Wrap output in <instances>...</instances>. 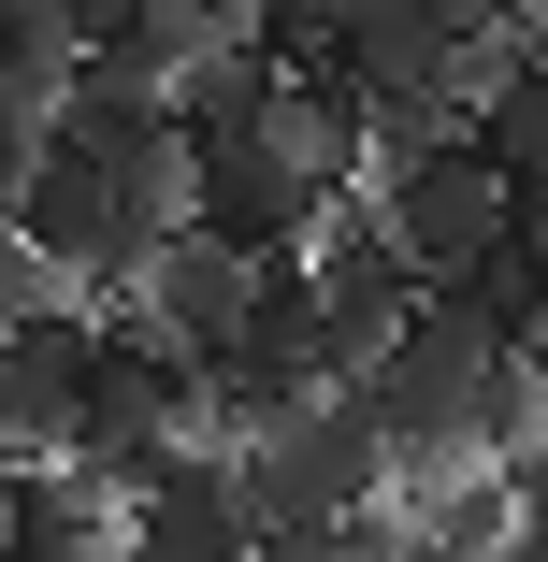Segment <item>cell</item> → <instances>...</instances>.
I'll return each mask as SVG.
<instances>
[{"mask_svg": "<svg viewBox=\"0 0 548 562\" xmlns=\"http://www.w3.org/2000/svg\"><path fill=\"white\" fill-rule=\"evenodd\" d=\"M376 491H390V447H376V418H361L347 390H317L289 432H260V447H246V519H260V533L376 519Z\"/></svg>", "mask_w": 548, "mask_h": 562, "instance_id": "obj_1", "label": "cell"}, {"mask_svg": "<svg viewBox=\"0 0 548 562\" xmlns=\"http://www.w3.org/2000/svg\"><path fill=\"white\" fill-rule=\"evenodd\" d=\"M303 274H317V347H333V390H361V375L404 347V317H418L404 246L376 232V202H333V232L303 246Z\"/></svg>", "mask_w": 548, "mask_h": 562, "instance_id": "obj_2", "label": "cell"}, {"mask_svg": "<svg viewBox=\"0 0 548 562\" xmlns=\"http://www.w3.org/2000/svg\"><path fill=\"white\" fill-rule=\"evenodd\" d=\"M188 232L232 246L246 274H275V260H303L317 232H333V202H317V188L246 131V145H202V159H188Z\"/></svg>", "mask_w": 548, "mask_h": 562, "instance_id": "obj_3", "label": "cell"}, {"mask_svg": "<svg viewBox=\"0 0 548 562\" xmlns=\"http://www.w3.org/2000/svg\"><path fill=\"white\" fill-rule=\"evenodd\" d=\"M361 202H376V232L404 246V274H418V289H448L477 246H505V232H519V202H505V173H491L477 145L418 159V173H376Z\"/></svg>", "mask_w": 548, "mask_h": 562, "instance_id": "obj_4", "label": "cell"}, {"mask_svg": "<svg viewBox=\"0 0 548 562\" xmlns=\"http://www.w3.org/2000/svg\"><path fill=\"white\" fill-rule=\"evenodd\" d=\"M131 562H260V519H246V462L232 447H174L145 476V505L116 519Z\"/></svg>", "mask_w": 548, "mask_h": 562, "instance_id": "obj_5", "label": "cell"}, {"mask_svg": "<svg viewBox=\"0 0 548 562\" xmlns=\"http://www.w3.org/2000/svg\"><path fill=\"white\" fill-rule=\"evenodd\" d=\"M72 418H87V317H30V331H0V462H72Z\"/></svg>", "mask_w": 548, "mask_h": 562, "instance_id": "obj_6", "label": "cell"}, {"mask_svg": "<svg viewBox=\"0 0 548 562\" xmlns=\"http://www.w3.org/2000/svg\"><path fill=\"white\" fill-rule=\"evenodd\" d=\"M246 303H260V274H246L232 246H202V232H188V246H159V274H145V331H159L188 375L246 347Z\"/></svg>", "mask_w": 548, "mask_h": 562, "instance_id": "obj_7", "label": "cell"}, {"mask_svg": "<svg viewBox=\"0 0 548 562\" xmlns=\"http://www.w3.org/2000/svg\"><path fill=\"white\" fill-rule=\"evenodd\" d=\"M260 145H275L317 202H361V188H376V116H361L333 72H289V87H275V116H260Z\"/></svg>", "mask_w": 548, "mask_h": 562, "instance_id": "obj_8", "label": "cell"}, {"mask_svg": "<svg viewBox=\"0 0 548 562\" xmlns=\"http://www.w3.org/2000/svg\"><path fill=\"white\" fill-rule=\"evenodd\" d=\"M0 562H131V533L72 462H30V476H0Z\"/></svg>", "mask_w": 548, "mask_h": 562, "instance_id": "obj_9", "label": "cell"}, {"mask_svg": "<svg viewBox=\"0 0 548 562\" xmlns=\"http://www.w3.org/2000/svg\"><path fill=\"white\" fill-rule=\"evenodd\" d=\"M72 15H87V58H116L145 87H174V72H202L232 44V15H202V0H72Z\"/></svg>", "mask_w": 548, "mask_h": 562, "instance_id": "obj_10", "label": "cell"}, {"mask_svg": "<svg viewBox=\"0 0 548 562\" xmlns=\"http://www.w3.org/2000/svg\"><path fill=\"white\" fill-rule=\"evenodd\" d=\"M72 72H87V15H72V0H0V101L58 116Z\"/></svg>", "mask_w": 548, "mask_h": 562, "instance_id": "obj_11", "label": "cell"}, {"mask_svg": "<svg viewBox=\"0 0 548 562\" xmlns=\"http://www.w3.org/2000/svg\"><path fill=\"white\" fill-rule=\"evenodd\" d=\"M477 159L505 173L519 216H548V72H505V87L477 101Z\"/></svg>", "mask_w": 548, "mask_h": 562, "instance_id": "obj_12", "label": "cell"}, {"mask_svg": "<svg viewBox=\"0 0 548 562\" xmlns=\"http://www.w3.org/2000/svg\"><path fill=\"white\" fill-rule=\"evenodd\" d=\"M30 317H58V274L15 246V216H0V331H30Z\"/></svg>", "mask_w": 548, "mask_h": 562, "instance_id": "obj_13", "label": "cell"}, {"mask_svg": "<svg viewBox=\"0 0 548 562\" xmlns=\"http://www.w3.org/2000/svg\"><path fill=\"white\" fill-rule=\"evenodd\" d=\"M519 260H534V289H548V216H519Z\"/></svg>", "mask_w": 548, "mask_h": 562, "instance_id": "obj_14", "label": "cell"}, {"mask_svg": "<svg viewBox=\"0 0 548 562\" xmlns=\"http://www.w3.org/2000/svg\"><path fill=\"white\" fill-rule=\"evenodd\" d=\"M505 562H548V533H505Z\"/></svg>", "mask_w": 548, "mask_h": 562, "instance_id": "obj_15", "label": "cell"}]
</instances>
